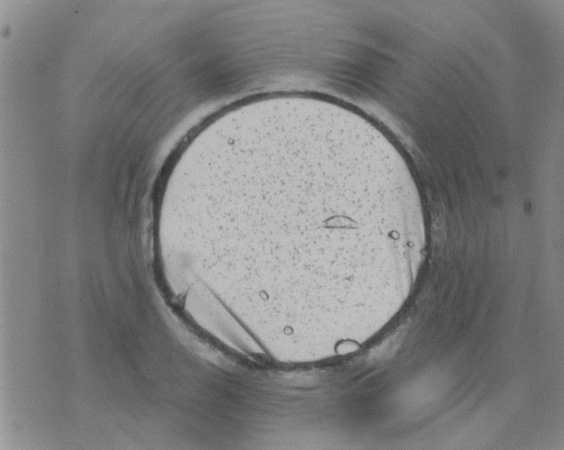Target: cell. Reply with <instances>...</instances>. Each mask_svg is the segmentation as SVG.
<instances>
[{"mask_svg":"<svg viewBox=\"0 0 564 450\" xmlns=\"http://www.w3.org/2000/svg\"><path fill=\"white\" fill-rule=\"evenodd\" d=\"M236 241L246 289L275 307L341 325L411 295L428 218L407 162L371 138L290 151L242 177Z\"/></svg>","mask_w":564,"mask_h":450,"instance_id":"6da1fadb","label":"cell"}]
</instances>
